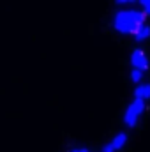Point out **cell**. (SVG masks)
Wrapping results in <instances>:
<instances>
[{
	"label": "cell",
	"instance_id": "cell-1",
	"mask_svg": "<svg viewBox=\"0 0 150 152\" xmlns=\"http://www.w3.org/2000/svg\"><path fill=\"white\" fill-rule=\"evenodd\" d=\"M145 14L138 9H122L113 16V28L120 34L133 36L141 25H145Z\"/></svg>",
	"mask_w": 150,
	"mask_h": 152
},
{
	"label": "cell",
	"instance_id": "cell-2",
	"mask_svg": "<svg viewBox=\"0 0 150 152\" xmlns=\"http://www.w3.org/2000/svg\"><path fill=\"white\" fill-rule=\"evenodd\" d=\"M143 112H145V101L134 97V101L127 106V110H125V113H124V124H125L127 127H134V126L138 124L140 115L143 113Z\"/></svg>",
	"mask_w": 150,
	"mask_h": 152
},
{
	"label": "cell",
	"instance_id": "cell-3",
	"mask_svg": "<svg viewBox=\"0 0 150 152\" xmlns=\"http://www.w3.org/2000/svg\"><path fill=\"white\" fill-rule=\"evenodd\" d=\"M129 62H131L133 69H140V71H147V69H149V57H147L145 51L140 50V48L133 50Z\"/></svg>",
	"mask_w": 150,
	"mask_h": 152
},
{
	"label": "cell",
	"instance_id": "cell-4",
	"mask_svg": "<svg viewBox=\"0 0 150 152\" xmlns=\"http://www.w3.org/2000/svg\"><path fill=\"white\" fill-rule=\"evenodd\" d=\"M134 96L136 99H141V101L150 99V83H140L134 90Z\"/></svg>",
	"mask_w": 150,
	"mask_h": 152
},
{
	"label": "cell",
	"instance_id": "cell-5",
	"mask_svg": "<svg viewBox=\"0 0 150 152\" xmlns=\"http://www.w3.org/2000/svg\"><path fill=\"white\" fill-rule=\"evenodd\" d=\"M133 36H134V41H138V42L147 41V39L150 37V25H147V23H145V25H141V27H140Z\"/></svg>",
	"mask_w": 150,
	"mask_h": 152
},
{
	"label": "cell",
	"instance_id": "cell-6",
	"mask_svg": "<svg viewBox=\"0 0 150 152\" xmlns=\"http://www.w3.org/2000/svg\"><path fill=\"white\" fill-rule=\"evenodd\" d=\"M125 142H127V134H125V133H118V134H115V138H113L110 143H111L113 151L117 152V151H120V149L125 145Z\"/></svg>",
	"mask_w": 150,
	"mask_h": 152
},
{
	"label": "cell",
	"instance_id": "cell-7",
	"mask_svg": "<svg viewBox=\"0 0 150 152\" xmlns=\"http://www.w3.org/2000/svg\"><path fill=\"white\" fill-rule=\"evenodd\" d=\"M141 80H143V71H140V69H133L131 71V81H134L136 85H140Z\"/></svg>",
	"mask_w": 150,
	"mask_h": 152
},
{
	"label": "cell",
	"instance_id": "cell-8",
	"mask_svg": "<svg viewBox=\"0 0 150 152\" xmlns=\"http://www.w3.org/2000/svg\"><path fill=\"white\" fill-rule=\"evenodd\" d=\"M140 5L143 7V9H141V12H143L145 16H150V0H141V2H140Z\"/></svg>",
	"mask_w": 150,
	"mask_h": 152
},
{
	"label": "cell",
	"instance_id": "cell-9",
	"mask_svg": "<svg viewBox=\"0 0 150 152\" xmlns=\"http://www.w3.org/2000/svg\"><path fill=\"white\" fill-rule=\"evenodd\" d=\"M101 152H115L113 151V147H111V143H106L103 149H101Z\"/></svg>",
	"mask_w": 150,
	"mask_h": 152
},
{
	"label": "cell",
	"instance_id": "cell-10",
	"mask_svg": "<svg viewBox=\"0 0 150 152\" xmlns=\"http://www.w3.org/2000/svg\"><path fill=\"white\" fill-rule=\"evenodd\" d=\"M115 4L117 5H129V4H133V0H117Z\"/></svg>",
	"mask_w": 150,
	"mask_h": 152
},
{
	"label": "cell",
	"instance_id": "cell-11",
	"mask_svg": "<svg viewBox=\"0 0 150 152\" xmlns=\"http://www.w3.org/2000/svg\"><path fill=\"white\" fill-rule=\"evenodd\" d=\"M71 152H88V151L83 149V147H79V149H71Z\"/></svg>",
	"mask_w": 150,
	"mask_h": 152
}]
</instances>
